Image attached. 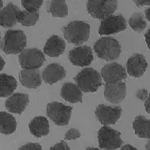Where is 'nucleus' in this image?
<instances>
[{"label": "nucleus", "mask_w": 150, "mask_h": 150, "mask_svg": "<svg viewBox=\"0 0 150 150\" xmlns=\"http://www.w3.org/2000/svg\"><path fill=\"white\" fill-rule=\"evenodd\" d=\"M120 150H138L137 149L130 144H126L121 148Z\"/></svg>", "instance_id": "obj_36"}, {"label": "nucleus", "mask_w": 150, "mask_h": 150, "mask_svg": "<svg viewBox=\"0 0 150 150\" xmlns=\"http://www.w3.org/2000/svg\"><path fill=\"white\" fill-rule=\"evenodd\" d=\"M144 106H145V109H146V111L150 114V94H149L148 98L145 100Z\"/></svg>", "instance_id": "obj_35"}, {"label": "nucleus", "mask_w": 150, "mask_h": 150, "mask_svg": "<svg viewBox=\"0 0 150 150\" xmlns=\"http://www.w3.org/2000/svg\"><path fill=\"white\" fill-rule=\"evenodd\" d=\"M30 100L29 96L27 94L16 93L6 100L5 103V106L8 112L15 114H21L26 110L28 106Z\"/></svg>", "instance_id": "obj_15"}, {"label": "nucleus", "mask_w": 150, "mask_h": 150, "mask_svg": "<svg viewBox=\"0 0 150 150\" xmlns=\"http://www.w3.org/2000/svg\"><path fill=\"white\" fill-rule=\"evenodd\" d=\"M127 29V21L123 15H111L103 20L99 27V34L110 35L118 33Z\"/></svg>", "instance_id": "obj_9"}, {"label": "nucleus", "mask_w": 150, "mask_h": 150, "mask_svg": "<svg viewBox=\"0 0 150 150\" xmlns=\"http://www.w3.org/2000/svg\"><path fill=\"white\" fill-rule=\"evenodd\" d=\"M21 11L13 3H8L0 11V26L4 28H11L18 22V14Z\"/></svg>", "instance_id": "obj_18"}, {"label": "nucleus", "mask_w": 150, "mask_h": 150, "mask_svg": "<svg viewBox=\"0 0 150 150\" xmlns=\"http://www.w3.org/2000/svg\"><path fill=\"white\" fill-rule=\"evenodd\" d=\"M85 150H101L98 148H94V147H88V148H87Z\"/></svg>", "instance_id": "obj_40"}, {"label": "nucleus", "mask_w": 150, "mask_h": 150, "mask_svg": "<svg viewBox=\"0 0 150 150\" xmlns=\"http://www.w3.org/2000/svg\"><path fill=\"white\" fill-rule=\"evenodd\" d=\"M18 82L12 76L0 74V97H8L13 94L17 89Z\"/></svg>", "instance_id": "obj_22"}, {"label": "nucleus", "mask_w": 150, "mask_h": 150, "mask_svg": "<svg viewBox=\"0 0 150 150\" xmlns=\"http://www.w3.org/2000/svg\"><path fill=\"white\" fill-rule=\"evenodd\" d=\"M18 22L26 27H33L39 19V11L31 12L28 11H20L18 14Z\"/></svg>", "instance_id": "obj_26"}, {"label": "nucleus", "mask_w": 150, "mask_h": 150, "mask_svg": "<svg viewBox=\"0 0 150 150\" xmlns=\"http://www.w3.org/2000/svg\"><path fill=\"white\" fill-rule=\"evenodd\" d=\"M128 23L131 29L137 33L143 32L147 26L146 21L140 13H135L133 14L129 19Z\"/></svg>", "instance_id": "obj_27"}, {"label": "nucleus", "mask_w": 150, "mask_h": 150, "mask_svg": "<svg viewBox=\"0 0 150 150\" xmlns=\"http://www.w3.org/2000/svg\"><path fill=\"white\" fill-rule=\"evenodd\" d=\"M148 92H147L146 90H145V89H141V90H139L137 93V97H138L139 100H146L148 98Z\"/></svg>", "instance_id": "obj_32"}, {"label": "nucleus", "mask_w": 150, "mask_h": 150, "mask_svg": "<svg viewBox=\"0 0 150 150\" xmlns=\"http://www.w3.org/2000/svg\"><path fill=\"white\" fill-rule=\"evenodd\" d=\"M48 12L54 18H65L68 15V7L65 0H51Z\"/></svg>", "instance_id": "obj_25"}, {"label": "nucleus", "mask_w": 150, "mask_h": 150, "mask_svg": "<svg viewBox=\"0 0 150 150\" xmlns=\"http://www.w3.org/2000/svg\"><path fill=\"white\" fill-rule=\"evenodd\" d=\"M117 8V0H88L87 2V10L91 16L102 21L113 15Z\"/></svg>", "instance_id": "obj_5"}, {"label": "nucleus", "mask_w": 150, "mask_h": 150, "mask_svg": "<svg viewBox=\"0 0 150 150\" xmlns=\"http://www.w3.org/2000/svg\"><path fill=\"white\" fill-rule=\"evenodd\" d=\"M62 30L66 40L75 45H81L90 37V25L81 21L70 22Z\"/></svg>", "instance_id": "obj_1"}, {"label": "nucleus", "mask_w": 150, "mask_h": 150, "mask_svg": "<svg viewBox=\"0 0 150 150\" xmlns=\"http://www.w3.org/2000/svg\"><path fill=\"white\" fill-rule=\"evenodd\" d=\"M49 150H70L69 146L65 141H60L50 148Z\"/></svg>", "instance_id": "obj_31"}, {"label": "nucleus", "mask_w": 150, "mask_h": 150, "mask_svg": "<svg viewBox=\"0 0 150 150\" xmlns=\"http://www.w3.org/2000/svg\"><path fill=\"white\" fill-rule=\"evenodd\" d=\"M22 69H38L45 61L44 54L38 48L25 49L18 57Z\"/></svg>", "instance_id": "obj_8"}, {"label": "nucleus", "mask_w": 150, "mask_h": 150, "mask_svg": "<svg viewBox=\"0 0 150 150\" xmlns=\"http://www.w3.org/2000/svg\"><path fill=\"white\" fill-rule=\"evenodd\" d=\"M66 43L58 35H53L47 40L44 47V53L50 57H58L64 54Z\"/></svg>", "instance_id": "obj_19"}, {"label": "nucleus", "mask_w": 150, "mask_h": 150, "mask_svg": "<svg viewBox=\"0 0 150 150\" xmlns=\"http://www.w3.org/2000/svg\"><path fill=\"white\" fill-rule=\"evenodd\" d=\"M60 96L64 100L71 103H78L82 101V91L77 86L70 82L64 84L60 90Z\"/></svg>", "instance_id": "obj_21"}, {"label": "nucleus", "mask_w": 150, "mask_h": 150, "mask_svg": "<svg viewBox=\"0 0 150 150\" xmlns=\"http://www.w3.org/2000/svg\"><path fill=\"white\" fill-rule=\"evenodd\" d=\"M146 150H150V140H149L146 145Z\"/></svg>", "instance_id": "obj_39"}, {"label": "nucleus", "mask_w": 150, "mask_h": 150, "mask_svg": "<svg viewBox=\"0 0 150 150\" xmlns=\"http://www.w3.org/2000/svg\"><path fill=\"white\" fill-rule=\"evenodd\" d=\"M122 110L119 106L100 104L96 108L95 115L103 125L107 126L116 123L122 115Z\"/></svg>", "instance_id": "obj_10"}, {"label": "nucleus", "mask_w": 150, "mask_h": 150, "mask_svg": "<svg viewBox=\"0 0 150 150\" xmlns=\"http://www.w3.org/2000/svg\"><path fill=\"white\" fill-rule=\"evenodd\" d=\"M18 150H42V148L39 143H29L20 147Z\"/></svg>", "instance_id": "obj_30"}, {"label": "nucleus", "mask_w": 150, "mask_h": 150, "mask_svg": "<svg viewBox=\"0 0 150 150\" xmlns=\"http://www.w3.org/2000/svg\"><path fill=\"white\" fill-rule=\"evenodd\" d=\"M133 1L137 7H143L150 5V0H133Z\"/></svg>", "instance_id": "obj_33"}, {"label": "nucleus", "mask_w": 150, "mask_h": 150, "mask_svg": "<svg viewBox=\"0 0 150 150\" xmlns=\"http://www.w3.org/2000/svg\"><path fill=\"white\" fill-rule=\"evenodd\" d=\"M3 8V2H2V0H0V11Z\"/></svg>", "instance_id": "obj_41"}, {"label": "nucleus", "mask_w": 150, "mask_h": 150, "mask_svg": "<svg viewBox=\"0 0 150 150\" xmlns=\"http://www.w3.org/2000/svg\"><path fill=\"white\" fill-rule=\"evenodd\" d=\"M98 142L101 149L115 150L123 144L121 133L108 126H103L98 131Z\"/></svg>", "instance_id": "obj_7"}, {"label": "nucleus", "mask_w": 150, "mask_h": 150, "mask_svg": "<svg viewBox=\"0 0 150 150\" xmlns=\"http://www.w3.org/2000/svg\"><path fill=\"white\" fill-rule=\"evenodd\" d=\"M77 86L84 93H94L103 85L99 72L92 68H85L74 79Z\"/></svg>", "instance_id": "obj_4"}, {"label": "nucleus", "mask_w": 150, "mask_h": 150, "mask_svg": "<svg viewBox=\"0 0 150 150\" xmlns=\"http://www.w3.org/2000/svg\"><path fill=\"white\" fill-rule=\"evenodd\" d=\"M67 72L64 67L59 64H51L42 71V79L46 84L54 85L65 78Z\"/></svg>", "instance_id": "obj_16"}, {"label": "nucleus", "mask_w": 150, "mask_h": 150, "mask_svg": "<svg viewBox=\"0 0 150 150\" xmlns=\"http://www.w3.org/2000/svg\"><path fill=\"white\" fill-rule=\"evenodd\" d=\"M145 40L146 42L147 46H148L149 49L150 50V29L147 30V32L145 33Z\"/></svg>", "instance_id": "obj_34"}, {"label": "nucleus", "mask_w": 150, "mask_h": 150, "mask_svg": "<svg viewBox=\"0 0 150 150\" xmlns=\"http://www.w3.org/2000/svg\"><path fill=\"white\" fill-rule=\"evenodd\" d=\"M17 128L16 119L10 113L0 112V134H11Z\"/></svg>", "instance_id": "obj_24"}, {"label": "nucleus", "mask_w": 150, "mask_h": 150, "mask_svg": "<svg viewBox=\"0 0 150 150\" xmlns=\"http://www.w3.org/2000/svg\"><path fill=\"white\" fill-rule=\"evenodd\" d=\"M133 129L138 137L150 139V119L138 115L133 122Z\"/></svg>", "instance_id": "obj_23"}, {"label": "nucleus", "mask_w": 150, "mask_h": 150, "mask_svg": "<svg viewBox=\"0 0 150 150\" xmlns=\"http://www.w3.org/2000/svg\"><path fill=\"white\" fill-rule=\"evenodd\" d=\"M29 128L33 136L37 138L43 137L49 134V122L45 117H35L29 124Z\"/></svg>", "instance_id": "obj_20"}, {"label": "nucleus", "mask_w": 150, "mask_h": 150, "mask_svg": "<svg viewBox=\"0 0 150 150\" xmlns=\"http://www.w3.org/2000/svg\"><path fill=\"white\" fill-rule=\"evenodd\" d=\"M148 67L145 57L141 54H134L127 60L126 69L129 75L134 78H139L145 73Z\"/></svg>", "instance_id": "obj_14"}, {"label": "nucleus", "mask_w": 150, "mask_h": 150, "mask_svg": "<svg viewBox=\"0 0 150 150\" xmlns=\"http://www.w3.org/2000/svg\"><path fill=\"white\" fill-rule=\"evenodd\" d=\"M19 79L25 88L36 89L42 84V76L38 69H22L19 73Z\"/></svg>", "instance_id": "obj_17"}, {"label": "nucleus", "mask_w": 150, "mask_h": 150, "mask_svg": "<svg viewBox=\"0 0 150 150\" xmlns=\"http://www.w3.org/2000/svg\"><path fill=\"white\" fill-rule=\"evenodd\" d=\"M27 36L22 30H9L5 34L0 48L6 54H18L24 51Z\"/></svg>", "instance_id": "obj_3"}, {"label": "nucleus", "mask_w": 150, "mask_h": 150, "mask_svg": "<svg viewBox=\"0 0 150 150\" xmlns=\"http://www.w3.org/2000/svg\"><path fill=\"white\" fill-rule=\"evenodd\" d=\"M94 50L99 58L106 61H113L120 56L122 47L119 42L115 39L105 36L96 42Z\"/></svg>", "instance_id": "obj_2"}, {"label": "nucleus", "mask_w": 150, "mask_h": 150, "mask_svg": "<svg viewBox=\"0 0 150 150\" xmlns=\"http://www.w3.org/2000/svg\"><path fill=\"white\" fill-rule=\"evenodd\" d=\"M80 137H81V134L77 129L71 128L66 133L64 138L66 140H73V139H79Z\"/></svg>", "instance_id": "obj_29"}, {"label": "nucleus", "mask_w": 150, "mask_h": 150, "mask_svg": "<svg viewBox=\"0 0 150 150\" xmlns=\"http://www.w3.org/2000/svg\"><path fill=\"white\" fill-rule=\"evenodd\" d=\"M145 16L149 21H150V6L145 11Z\"/></svg>", "instance_id": "obj_38"}, {"label": "nucleus", "mask_w": 150, "mask_h": 150, "mask_svg": "<svg viewBox=\"0 0 150 150\" xmlns=\"http://www.w3.org/2000/svg\"><path fill=\"white\" fill-rule=\"evenodd\" d=\"M1 42H2V41H1V32H0V45H1Z\"/></svg>", "instance_id": "obj_42"}, {"label": "nucleus", "mask_w": 150, "mask_h": 150, "mask_svg": "<svg viewBox=\"0 0 150 150\" xmlns=\"http://www.w3.org/2000/svg\"><path fill=\"white\" fill-rule=\"evenodd\" d=\"M21 5L26 11L35 12L39 11L43 5V0H21Z\"/></svg>", "instance_id": "obj_28"}, {"label": "nucleus", "mask_w": 150, "mask_h": 150, "mask_svg": "<svg viewBox=\"0 0 150 150\" xmlns=\"http://www.w3.org/2000/svg\"><path fill=\"white\" fill-rule=\"evenodd\" d=\"M127 94L126 84L122 81L116 84H106L104 88L105 99L112 104H119L125 98Z\"/></svg>", "instance_id": "obj_13"}, {"label": "nucleus", "mask_w": 150, "mask_h": 150, "mask_svg": "<svg viewBox=\"0 0 150 150\" xmlns=\"http://www.w3.org/2000/svg\"><path fill=\"white\" fill-rule=\"evenodd\" d=\"M101 77L106 84H116L126 79L127 72L121 64L110 63L102 68Z\"/></svg>", "instance_id": "obj_11"}, {"label": "nucleus", "mask_w": 150, "mask_h": 150, "mask_svg": "<svg viewBox=\"0 0 150 150\" xmlns=\"http://www.w3.org/2000/svg\"><path fill=\"white\" fill-rule=\"evenodd\" d=\"M72 107L61 103L51 102L47 105L46 114L55 125L65 126L69 124L72 115Z\"/></svg>", "instance_id": "obj_6"}, {"label": "nucleus", "mask_w": 150, "mask_h": 150, "mask_svg": "<svg viewBox=\"0 0 150 150\" xmlns=\"http://www.w3.org/2000/svg\"><path fill=\"white\" fill-rule=\"evenodd\" d=\"M69 61L74 66L88 67L94 60L92 49L87 45L79 46L71 50L68 55Z\"/></svg>", "instance_id": "obj_12"}, {"label": "nucleus", "mask_w": 150, "mask_h": 150, "mask_svg": "<svg viewBox=\"0 0 150 150\" xmlns=\"http://www.w3.org/2000/svg\"><path fill=\"white\" fill-rule=\"evenodd\" d=\"M5 65H6V62H5L4 59L2 57V56H0V72L3 69Z\"/></svg>", "instance_id": "obj_37"}]
</instances>
